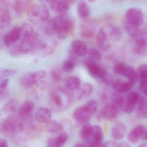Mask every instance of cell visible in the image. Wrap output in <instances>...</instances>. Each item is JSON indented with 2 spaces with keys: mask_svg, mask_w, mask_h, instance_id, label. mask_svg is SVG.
Wrapping results in <instances>:
<instances>
[{
  "mask_svg": "<svg viewBox=\"0 0 147 147\" xmlns=\"http://www.w3.org/2000/svg\"><path fill=\"white\" fill-rule=\"evenodd\" d=\"M74 98L72 91L66 88L58 87L50 91L49 105L54 111L60 112L70 109L73 104Z\"/></svg>",
  "mask_w": 147,
  "mask_h": 147,
  "instance_id": "obj_1",
  "label": "cell"
},
{
  "mask_svg": "<svg viewBox=\"0 0 147 147\" xmlns=\"http://www.w3.org/2000/svg\"><path fill=\"white\" fill-rule=\"evenodd\" d=\"M27 16L31 23L37 25L48 20L50 11L45 3L36 4L30 7L28 11Z\"/></svg>",
  "mask_w": 147,
  "mask_h": 147,
  "instance_id": "obj_2",
  "label": "cell"
},
{
  "mask_svg": "<svg viewBox=\"0 0 147 147\" xmlns=\"http://www.w3.org/2000/svg\"><path fill=\"white\" fill-rule=\"evenodd\" d=\"M25 126L23 122L14 115L8 117L0 125L1 133L11 136L21 133L24 130Z\"/></svg>",
  "mask_w": 147,
  "mask_h": 147,
  "instance_id": "obj_3",
  "label": "cell"
},
{
  "mask_svg": "<svg viewBox=\"0 0 147 147\" xmlns=\"http://www.w3.org/2000/svg\"><path fill=\"white\" fill-rule=\"evenodd\" d=\"M56 42L47 40H39L31 52L33 56L43 58L52 53L56 47Z\"/></svg>",
  "mask_w": 147,
  "mask_h": 147,
  "instance_id": "obj_4",
  "label": "cell"
},
{
  "mask_svg": "<svg viewBox=\"0 0 147 147\" xmlns=\"http://www.w3.org/2000/svg\"><path fill=\"white\" fill-rule=\"evenodd\" d=\"M46 75V71L44 70L26 74L20 79V84L25 89L31 88L42 81Z\"/></svg>",
  "mask_w": 147,
  "mask_h": 147,
  "instance_id": "obj_5",
  "label": "cell"
},
{
  "mask_svg": "<svg viewBox=\"0 0 147 147\" xmlns=\"http://www.w3.org/2000/svg\"><path fill=\"white\" fill-rule=\"evenodd\" d=\"M144 22V15L142 10L139 8L129 9L125 14L124 22L133 26L140 28Z\"/></svg>",
  "mask_w": 147,
  "mask_h": 147,
  "instance_id": "obj_6",
  "label": "cell"
},
{
  "mask_svg": "<svg viewBox=\"0 0 147 147\" xmlns=\"http://www.w3.org/2000/svg\"><path fill=\"white\" fill-rule=\"evenodd\" d=\"M32 0H10L8 10L11 15L20 17L28 11Z\"/></svg>",
  "mask_w": 147,
  "mask_h": 147,
  "instance_id": "obj_7",
  "label": "cell"
},
{
  "mask_svg": "<svg viewBox=\"0 0 147 147\" xmlns=\"http://www.w3.org/2000/svg\"><path fill=\"white\" fill-rule=\"evenodd\" d=\"M39 38L38 34L35 32L22 37L19 45L22 54H27L31 53L39 41Z\"/></svg>",
  "mask_w": 147,
  "mask_h": 147,
  "instance_id": "obj_8",
  "label": "cell"
},
{
  "mask_svg": "<svg viewBox=\"0 0 147 147\" xmlns=\"http://www.w3.org/2000/svg\"><path fill=\"white\" fill-rule=\"evenodd\" d=\"M85 65L88 73L92 78L103 80L106 78L107 70L102 65L89 59L85 61Z\"/></svg>",
  "mask_w": 147,
  "mask_h": 147,
  "instance_id": "obj_9",
  "label": "cell"
},
{
  "mask_svg": "<svg viewBox=\"0 0 147 147\" xmlns=\"http://www.w3.org/2000/svg\"><path fill=\"white\" fill-rule=\"evenodd\" d=\"M69 17L66 14L58 15L48 21L45 29V33L48 36L57 34L66 20Z\"/></svg>",
  "mask_w": 147,
  "mask_h": 147,
  "instance_id": "obj_10",
  "label": "cell"
},
{
  "mask_svg": "<svg viewBox=\"0 0 147 147\" xmlns=\"http://www.w3.org/2000/svg\"><path fill=\"white\" fill-rule=\"evenodd\" d=\"M121 111L112 102L106 104L103 108L99 116V119H106L109 121H115L118 117Z\"/></svg>",
  "mask_w": 147,
  "mask_h": 147,
  "instance_id": "obj_11",
  "label": "cell"
},
{
  "mask_svg": "<svg viewBox=\"0 0 147 147\" xmlns=\"http://www.w3.org/2000/svg\"><path fill=\"white\" fill-rule=\"evenodd\" d=\"M103 138V133L101 127L97 125L93 126L92 135L87 144L90 147H103L104 144Z\"/></svg>",
  "mask_w": 147,
  "mask_h": 147,
  "instance_id": "obj_12",
  "label": "cell"
},
{
  "mask_svg": "<svg viewBox=\"0 0 147 147\" xmlns=\"http://www.w3.org/2000/svg\"><path fill=\"white\" fill-rule=\"evenodd\" d=\"M127 139L131 143H137L140 139L146 140V128L142 124L136 126L129 132L128 135Z\"/></svg>",
  "mask_w": 147,
  "mask_h": 147,
  "instance_id": "obj_13",
  "label": "cell"
},
{
  "mask_svg": "<svg viewBox=\"0 0 147 147\" xmlns=\"http://www.w3.org/2000/svg\"><path fill=\"white\" fill-rule=\"evenodd\" d=\"M140 94L136 91L130 92L125 99L123 110L125 113L130 114L135 110Z\"/></svg>",
  "mask_w": 147,
  "mask_h": 147,
  "instance_id": "obj_14",
  "label": "cell"
},
{
  "mask_svg": "<svg viewBox=\"0 0 147 147\" xmlns=\"http://www.w3.org/2000/svg\"><path fill=\"white\" fill-rule=\"evenodd\" d=\"M92 116L84 105L76 108L72 114L73 120L77 123L79 124L88 123Z\"/></svg>",
  "mask_w": 147,
  "mask_h": 147,
  "instance_id": "obj_15",
  "label": "cell"
},
{
  "mask_svg": "<svg viewBox=\"0 0 147 147\" xmlns=\"http://www.w3.org/2000/svg\"><path fill=\"white\" fill-rule=\"evenodd\" d=\"M134 38L135 44V53L140 55H145L147 51V39L145 33L140 30Z\"/></svg>",
  "mask_w": 147,
  "mask_h": 147,
  "instance_id": "obj_16",
  "label": "cell"
},
{
  "mask_svg": "<svg viewBox=\"0 0 147 147\" xmlns=\"http://www.w3.org/2000/svg\"><path fill=\"white\" fill-rule=\"evenodd\" d=\"M71 47L74 54L79 57H83L88 54L89 49L87 45L80 40L75 39L71 42Z\"/></svg>",
  "mask_w": 147,
  "mask_h": 147,
  "instance_id": "obj_17",
  "label": "cell"
},
{
  "mask_svg": "<svg viewBox=\"0 0 147 147\" xmlns=\"http://www.w3.org/2000/svg\"><path fill=\"white\" fill-rule=\"evenodd\" d=\"M138 79L140 80V89L143 95L147 94V68L146 64H142L138 68Z\"/></svg>",
  "mask_w": 147,
  "mask_h": 147,
  "instance_id": "obj_18",
  "label": "cell"
},
{
  "mask_svg": "<svg viewBox=\"0 0 147 147\" xmlns=\"http://www.w3.org/2000/svg\"><path fill=\"white\" fill-rule=\"evenodd\" d=\"M21 38L20 28L16 26L7 33L3 38V42L7 47L14 45Z\"/></svg>",
  "mask_w": 147,
  "mask_h": 147,
  "instance_id": "obj_19",
  "label": "cell"
},
{
  "mask_svg": "<svg viewBox=\"0 0 147 147\" xmlns=\"http://www.w3.org/2000/svg\"><path fill=\"white\" fill-rule=\"evenodd\" d=\"M134 85L128 80L124 81L120 79L115 80L112 84V87L116 92L121 94L131 90Z\"/></svg>",
  "mask_w": 147,
  "mask_h": 147,
  "instance_id": "obj_20",
  "label": "cell"
},
{
  "mask_svg": "<svg viewBox=\"0 0 147 147\" xmlns=\"http://www.w3.org/2000/svg\"><path fill=\"white\" fill-rule=\"evenodd\" d=\"M49 4L53 12L58 15L65 14L69 10V5L64 0H52Z\"/></svg>",
  "mask_w": 147,
  "mask_h": 147,
  "instance_id": "obj_21",
  "label": "cell"
},
{
  "mask_svg": "<svg viewBox=\"0 0 147 147\" xmlns=\"http://www.w3.org/2000/svg\"><path fill=\"white\" fill-rule=\"evenodd\" d=\"M74 23L72 20L68 17L57 33L58 38L63 40L66 38L70 32L73 29Z\"/></svg>",
  "mask_w": 147,
  "mask_h": 147,
  "instance_id": "obj_22",
  "label": "cell"
},
{
  "mask_svg": "<svg viewBox=\"0 0 147 147\" xmlns=\"http://www.w3.org/2000/svg\"><path fill=\"white\" fill-rule=\"evenodd\" d=\"M77 98L78 100H82L89 96L93 93L94 88L89 83H83L80 85L77 89Z\"/></svg>",
  "mask_w": 147,
  "mask_h": 147,
  "instance_id": "obj_23",
  "label": "cell"
},
{
  "mask_svg": "<svg viewBox=\"0 0 147 147\" xmlns=\"http://www.w3.org/2000/svg\"><path fill=\"white\" fill-rule=\"evenodd\" d=\"M34 108V104L29 99H26L22 104L18 110L19 117L22 119L27 118Z\"/></svg>",
  "mask_w": 147,
  "mask_h": 147,
  "instance_id": "obj_24",
  "label": "cell"
},
{
  "mask_svg": "<svg viewBox=\"0 0 147 147\" xmlns=\"http://www.w3.org/2000/svg\"><path fill=\"white\" fill-rule=\"evenodd\" d=\"M135 110L138 117L142 119L147 118V99L146 96L143 94H140Z\"/></svg>",
  "mask_w": 147,
  "mask_h": 147,
  "instance_id": "obj_25",
  "label": "cell"
},
{
  "mask_svg": "<svg viewBox=\"0 0 147 147\" xmlns=\"http://www.w3.org/2000/svg\"><path fill=\"white\" fill-rule=\"evenodd\" d=\"M68 140V135L65 132L61 133L55 138H50L47 140V147H63Z\"/></svg>",
  "mask_w": 147,
  "mask_h": 147,
  "instance_id": "obj_26",
  "label": "cell"
},
{
  "mask_svg": "<svg viewBox=\"0 0 147 147\" xmlns=\"http://www.w3.org/2000/svg\"><path fill=\"white\" fill-rule=\"evenodd\" d=\"M127 131V127L124 123L121 122L117 123L112 129V136L115 140H121L126 135Z\"/></svg>",
  "mask_w": 147,
  "mask_h": 147,
  "instance_id": "obj_27",
  "label": "cell"
},
{
  "mask_svg": "<svg viewBox=\"0 0 147 147\" xmlns=\"http://www.w3.org/2000/svg\"><path fill=\"white\" fill-rule=\"evenodd\" d=\"M51 111L50 109L45 107H41L36 111L35 118L41 123H47L51 120Z\"/></svg>",
  "mask_w": 147,
  "mask_h": 147,
  "instance_id": "obj_28",
  "label": "cell"
},
{
  "mask_svg": "<svg viewBox=\"0 0 147 147\" xmlns=\"http://www.w3.org/2000/svg\"><path fill=\"white\" fill-rule=\"evenodd\" d=\"M121 76L127 79L128 81L135 84L138 80V74L137 71L133 66L127 65Z\"/></svg>",
  "mask_w": 147,
  "mask_h": 147,
  "instance_id": "obj_29",
  "label": "cell"
},
{
  "mask_svg": "<svg viewBox=\"0 0 147 147\" xmlns=\"http://www.w3.org/2000/svg\"><path fill=\"white\" fill-rule=\"evenodd\" d=\"M93 126L89 123H84L79 130V135L80 138L86 142L90 139L92 135Z\"/></svg>",
  "mask_w": 147,
  "mask_h": 147,
  "instance_id": "obj_30",
  "label": "cell"
},
{
  "mask_svg": "<svg viewBox=\"0 0 147 147\" xmlns=\"http://www.w3.org/2000/svg\"><path fill=\"white\" fill-rule=\"evenodd\" d=\"M12 15L7 9L0 12V28H4L10 26Z\"/></svg>",
  "mask_w": 147,
  "mask_h": 147,
  "instance_id": "obj_31",
  "label": "cell"
},
{
  "mask_svg": "<svg viewBox=\"0 0 147 147\" xmlns=\"http://www.w3.org/2000/svg\"><path fill=\"white\" fill-rule=\"evenodd\" d=\"M77 12L81 19H85L89 15V7L85 1H80L77 6Z\"/></svg>",
  "mask_w": 147,
  "mask_h": 147,
  "instance_id": "obj_32",
  "label": "cell"
},
{
  "mask_svg": "<svg viewBox=\"0 0 147 147\" xmlns=\"http://www.w3.org/2000/svg\"><path fill=\"white\" fill-rule=\"evenodd\" d=\"M46 129L49 133L53 134H59L61 133L63 126L60 123L54 120L49 121L47 123Z\"/></svg>",
  "mask_w": 147,
  "mask_h": 147,
  "instance_id": "obj_33",
  "label": "cell"
},
{
  "mask_svg": "<svg viewBox=\"0 0 147 147\" xmlns=\"http://www.w3.org/2000/svg\"><path fill=\"white\" fill-rule=\"evenodd\" d=\"M81 84V80L79 78L76 76H72L68 78L66 80V88L72 91L77 90Z\"/></svg>",
  "mask_w": 147,
  "mask_h": 147,
  "instance_id": "obj_34",
  "label": "cell"
},
{
  "mask_svg": "<svg viewBox=\"0 0 147 147\" xmlns=\"http://www.w3.org/2000/svg\"><path fill=\"white\" fill-rule=\"evenodd\" d=\"M112 103L120 111L123 110L125 104V99L121 93L115 92L112 95Z\"/></svg>",
  "mask_w": 147,
  "mask_h": 147,
  "instance_id": "obj_35",
  "label": "cell"
},
{
  "mask_svg": "<svg viewBox=\"0 0 147 147\" xmlns=\"http://www.w3.org/2000/svg\"><path fill=\"white\" fill-rule=\"evenodd\" d=\"M109 34L112 39L119 40L122 37V32L117 26L110 25L108 26Z\"/></svg>",
  "mask_w": 147,
  "mask_h": 147,
  "instance_id": "obj_36",
  "label": "cell"
},
{
  "mask_svg": "<svg viewBox=\"0 0 147 147\" xmlns=\"http://www.w3.org/2000/svg\"><path fill=\"white\" fill-rule=\"evenodd\" d=\"M18 108V101L14 98H12L5 104L3 110L6 113H13L17 110Z\"/></svg>",
  "mask_w": 147,
  "mask_h": 147,
  "instance_id": "obj_37",
  "label": "cell"
},
{
  "mask_svg": "<svg viewBox=\"0 0 147 147\" xmlns=\"http://www.w3.org/2000/svg\"><path fill=\"white\" fill-rule=\"evenodd\" d=\"M76 66L75 61L72 59L70 58L69 59L64 60L62 64V70L66 73H70L73 71Z\"/></svg>",
  "mask_w": 147,
  "mask_h": 147,
  "instance_id": "obj_38",
  "label": "cell"
},
{
  "mask_svg": "<svg viewBox=\"0 0 147 147\" xmlns=\"http://www.w3.org/2000/svg\"><path fill=\"white\" fill-rule=\"evenodd\" d=\"M107 34L103 28L99 29L96 36V42L98 46L102 47L105 44L107 39Z\"/></svg>",
  "mask_w": 147,
  "mask_h": 147,
  "instance_id": "obj_39",
  "label": "cell"
},
{
  "mask_svg": "<svg viewBox=\"0 0 147 147\" xmlns=\"http://www.w3.org/2000/svg\"><path fill=\"white\" fill-rule=\"evenodd\" d=\"M84 105L92 115L97 112L98 110V104L97 102L95 99H90Z\"/></svg>",
  "mask_w": 147,
  "mask_h": 147,
  "instance_id": "obj_40",
  "label": "cell"
},
{
  "mask_svg": "<svg viewBox=\"0 0 147 147\" xmlns=\"http://www.w3.org/2000/svg\"><path fill=\"white\" fill-rule=\"evenodd\" d=\"M88 53H89V60L96 63L100 62L102 60V53L97 49H91L90 51H89Z\"/></svg>",
  "mask_w": 147,
  "mask_h": 147,
  "instance_id": "obj_41",
  "label": "cell"
},
{
  "mask_svg": "<svg viewBox=\"0 0 147 147\" xmlns=\"http://www.w3.org/2000/svg\"><path fill=\"white\" fill-rule=\"evenodd\" d=\"M20 28L21 38L23 36L32 33L33 31V28L31 24L25 23L20 27Z\"/></svg>",
  "mask_w": 147,
  "mask_h": 147,
  "instance_id": "obj_42",
  "label": "cell"
},
{
  "mask_svg": "<svg viewBox=\"0 0 147 147\" xmlns=\"http://www.w3.org/2000/svg\"><path fill=\"white\" fill-rule=\"evenodd\" d=\"M127 65L123 62H119L114 66L113 71L114 73L116 74L121 75L124 70L126 69Z\"/></svg>",
  "mask_w": 147,
  "mask_h": 147,
  "instance_id": "obj_43",
  "label": "cell"
},
{
  "mask_svg": "<svg viewBox=\"0 0 147 147\" xmlns=\"http://www.w3.org/2000/svg\"><path fill=\"white\" fill-rule=\"evenodd\" d=\"M17 71L14 69L0 70V79L5 78L7 77H10L15 75Z\"/></svg>",
  "mask_w": 147,
  "mask_h": 147,
  "instance_id": "obj_44",
  "label": "cell"
},
{
  "mask_svg": "<svg viewBox=\"0 0 147 147\" xmlns=\"http://www.w3.org/2000/svg\"><path fill=\"white\" fill-rule=\"evenodd\" d=\"M51 77L54 81L58 82L61 79L62 74L58 69H54L51 71Z\"/></svg>",
  "mask_w": 147,
  "mask_h": 147,
  "instance_id": "obj_45",
  "label": "cell"
},
{
  "mask_svg": "<svg viewBox=\"0 0 147 147\" xmlns=\"http://www.w3.org/2000/svg\"><path fill=\"white\" fill-rule=\"evenodd\" d=\"M81 37L86 39L91 38L94 37L95 32L94 31L91 29H85L83 30L80 33Z\"/></svg>",
  "mask_w": 147,
  "mask_h": 147,
  "instance_id": "obj_46",
  "label": "cell"
},
{
  "mask_svg": "<svg viewBox=\"0 0 147 147\" xmlns=\"http://www.w3.org/2000/svg\"><path fill=\"white\" fill-rule=\"evenodd\" d=\"M9 54L14 57H18L22 54L19 45H16L13 47L9 51Z\"/></svg>",
  "mask_w": 147,
  "mask_h": 147,
  "instance_id": "obj_47",
  "label": "cell"
},
{
  "mask_svg": "<svg viewBox=\"0 0 147 147\" xmlns=\"http://www.w3.org/2000/svg\"><path fill=\"white\" fill-rule=\"evenodd\" d=\"M9 96V92L7 89H3L0 88V100L6 99Z\"/></svg>",
  "mask_w": 147,
  "mask_h": 147,
  "instance_id": "obj_48",
  "label": "cell"
},
{
  "mask_svg": "<svg viewBox=\"0 0 147 147\" xmlns=\"http://www.w3.org/2000/svg\"><path fill=\"white\" fill-rule=\"evenodd\" d=\"M103 147H120V144L114 141H109L104 143Z\"/></svg>",
  "mask_w": 147,
  "mask_h": 147,
  "instance_id": "obj_49",
  "label": "cell"
},
{
  "mask_svg": "<svg viewBox=\"0 0 147 147\" xmlns=\"http://www.w3.org/2000/svg\"><path fill=\"white\" fill-rule=\"evenodd\" d=\"M9 79L8 78H4L0 82V88L1 89H7V86L9 84Z\"/></svg>",
  "mask_w": 147,
  "mask_h": 147,
  "instance_id": "obj_50",
  "label": "cell"
},
{
  "mask_svg": "<svg viewBox=\"0 0 147 147\" xmlns=\"http://www.w3.org/2000/svg\"><path fill=\"white\" fill-rule=\"evenodd\" d=\"M7 4L6 0H0V12L7 8Z\"/></svg>",
  "mask_w": 147,
  "mask_h": 147,
  "instance_id": "obj_51",
  "label": "cell"
},
{
  "mask_svg": "<svg viewBox=\"0 0 147 147\" xmlns=\"http://www.w3.org/2000/svg\"><path fill=\"white\" fill-rule=\"evenodd\" d=\"M0 147H8V143L4 139L0 138Z\"/></svg>",
  "mask_w": 147,
  "mask_h": 147,
  "instance_id": "obj_52",
  "label": "cell"
},
{
  "mask_svg": "<svg viewBox=\"0 0 147 147\" xmlns=\"http://www.w3.org/2000/svg\"><path fill=\"white\" fill-rule=\"evenodd\" d=\"M73 147H90L87 144L84 143H78L74 145Z\"/></svg>",
  "mask_w": 147,
  "mask_h": 147,
  "instance_id": "obj_53",
  "label": "cell"
},
{
  "mask_svg": "<svg viewBox=\"0 0 147 147\" xmlns=\"http://www.w3.org/2000/svg\"><path fill=\"white\" fill-rule=\"evenodd\" d=\"M68 5L72 4L76 2V0H64Z\"/></svg>",
  "mask_w": 147,
  "mask_h": 147,
  "instance_id": "obj_54",
  "label": "cell"
},
{
  "mask_svg": "<svg viewBox=\"0 0 147 147\" xmlns=\"http://www.w3.org/2000/svg\"><path fill=\"white\" fill-rule=\"evenodd\" d=\"M120 147H130V146L126 142H123L120 144Z\"/></svg>",
  "mask_w": 147,
  "mask_h": 147,
  "instance_id": "obj_55",
  "label": "cell"
},
{
  "mask_svg": "<svg viewBox=\"0 0 147 147\" xmlns=\"http://www.w3.org/2000/svg\"><path fill=\"white\" fill-rule=\"evenodd\" d=\"M40 2L43 3H50L52 0H39Z\"/></svg>",
  "mask_w": 147,
  "mask_h": 147,
  "instance_id": "obj_56",
  "label": "cell"
},
{
  "mask_svg": "<svg viewBox=\"0 0 147 147\" xmlns=\"http://www.w3.org/2000/svg\"><path fill=\"white\" fill-rule=\"evenodd\" d=\"M139 147H147L146 143H143L140 145Z\"/></svg>",
  "mask_w": 147,
  "mask_h": 147,
  "instance_id": "obj_57",
  "label": "cell"
},
{
  "mask_svg": "<svg viewBox=\"0 0 147 147\" xmlns=\"http://www.w3.org/2000/svg\"><path fill=\"white\" fill-rule=\"evenodd\" d=\"M89 1L91 2H93L95 0H89Z\"/></svg>",
  "mask_w": 147,
  "mask_h": 147,
  "instance_id": "obj_58",
  "label": "cell"
}]
</instances>
